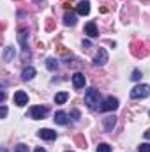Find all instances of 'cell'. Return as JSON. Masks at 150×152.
Instances as JSON below:
<instances>
[{"label": "cell", "instance_id": "6da1fadb", "mask_svg": "<svg viewBox=\"0 0 150 152\" xmlns=\"http://www.w3.org/2000/svg\"><path fill=\"white\" fill-rule=\"evenodd\" d=\"M85 103L88 104V108L95 110L101 104V92L97 88H88L87 94H85Z\"/></svg>", "mask_w": 150, "mask_h": 152}, {"label": "cell", "instance_id": "7a4b0ae2", "mask_svg": "<svg viewBox=\"0 0 150 152\" xmlns=\"http://www.w3.org/2000/svg\"><path fill=\"white\" fill-rule=\"evenodd\" d=\"M131 53H133L136 58H143V57L149 55V50L145 48V44H143L141 41H134V42L131 44Z\"/></svg>", "mask_w": 150, "mask_h": 152}, {"label": "cell", "instance_id": "3957f363", "mask_svg": "<svg viewBox=\"0 0 150 152\" xmlns=\"http://www.w3.org/2000/svg\"><path fill=\"white\" fill-rule=\"evenodd\" d=\"M149 96H150V85H136L131 90L133 99H141V97H149Z\"/></svg>", "mask_w": 150, "mask_h": 152}, {"label": "cell", "instance_id": "277c9868", "mask_svg": "<svg viewBox=\"0 0 150 152\" xmlns=\"http://www.w3.org/2000/svg\"><path fill=\"white\" fill-rule=\"evenodd\" d=\"M117 108H118V99H115V97H106L104 103L99 106V110H103V112H113Z\"/></svg>", "mask_w": 150, "mask_h": 152}, {"label": "cell", "instance_id": "5b68a950", "mask_svg": "<svg viewBox=\"0 0 150 152\" xmlns=\"http://www.w3.org/2000/svg\"><path fill=\"white\" fill-rule=\"evenodd\" d=\"M108 62V51L104 50V48H99V51L95 53V57H94V64L95 66H104Z\"/></svg>", "mask_w": 150, "mask_h": 152}, {"label": "cell", "instance_id": "8992f818", "mask_svg": "<svg viewBox=\"0 0 150 152\" xmlns=\"http://www.w3.org/2000/svg\"><path fill=\"white\" fill-rule=\"evenodd\" d=\"M30 115H32V118H34V120L44 118V117L48 115V108H46V106H34V108L30 110Z\"/></svg>", "mask_w": 150, "mask_h": 152}, {"label": "cell", "instance_id": "52a82bcc", "mask_svg": "<svg viewBox=\"0 0 150 152\" xmlns=\"http://www.w3.org/2000/svg\"><path fill=\"white\" fill-rule=\"evenodd\" d=\"M27 103H28V96H27L23 90L14 92V104H16V106H25Z\"/></svg>", "mask_w": 150, "mask_h": 152}, {"label": "cell", "instance_id": "ba28073f", "mask_svg": "<svg viewBox=\"0 0 150 152\" xmlns=\"http://www.w3.org/2000/svg\"><path fill=\"white\" fill-rule=\"evenodd\" d=\"M18 41H20V44H21L23 51H27V50H28V42H27V41H28V32L21 28V30L18 32Z\"/></svg>", "mask_w": 150, "mask_h": 152}, {"label": "cell", "instance_id": "9c48e42d", "mask_svg": "<svg viewBox=\"0 0 150 152\" xmlns=\"http://www.w3.org/2000/svg\"><path fill=\"white\" fill-rule=\"evenodd\" d=\"M76 11H78V14L87 16V14L90 12V4H88L87 0H83V2H79V4L76 5Z\"/></svg>", "mask_w": 150, "mask_h": 152}, {"label": "cell", "instance_id": "30bf717a", "mask_svg": "<svg viewBox=\"0 0 150 152\" xmlns=\"http://www.w3.org/2000/svg\"><path fill=\"white\" fill-rule=\"evenodd\" d=\"M85 34H87L88 37H97V36H99L97 27H95V23H94V21H90V23H87V25H85Z\"/></svg>", "mask_w": 150, "mask_h": 152}, {"label": "cell", "instance_id": "8fae6325", "mask_svg": "<svg viewBox=\"0 0 150 152\" xmlns=\"http://www.w3.org/2000/svg\"><path fill=\"white\" fill-rule=\"evenodd\" d=\"M39 136H41L42 140L51 142V140H55V138H57V133H55V131H51V129H41V131H39Z\"/></svg>", "mask_w": 150, "mask_h": 152}, {"label": "cell", "instance_id": "7c38bea8", "mask_svg": "<svg viewBox=\"0 0 150 152\" xmlns=\"http://www.w3.org/2000/svg\"><path fill=\"white\" fill-rule=\"evenodd\" d=\"M73 85H74L76 88L85 87V75H81V73H74V75H73Z\"/></svg>", "mask_w": 150, "mask_h": 152}, {"label": "cell", "instance_id": "4fadbf2b", "mask_svg": "<svg viewBox=\"0 0 150 152\" xmlns=\"http://www.w3.org/2000/svg\"><path fill=\"white\" fill-rule=\"evenodd\" d=\"M36 76V69L32 67V66H28V67H25L23 69V73H21V78L25 80V81H28V80H32Z\"/></svg>", "mask_w": 150, "mask_h": 152}, {"label": "cell", "instance_id": "5bb4252c", "mask_svg": "<svg viewBox=\"0 0 150 152\" xmlns=\"http://www.w3.org/2000/svg\"><path fill=\"white\" fill-rule=\"evenodd\" d=\"M64 23L67 25V27H74L76 25V14H73V12H66V16H64Z\"/></svg>", "mask_w": 150, "mask_h": 152}, {"label": "cell", "instance_id": "9a60e30c", "mask_svg": "<svg viewBox=\"0 0 150 152\" xmlns=\"http://www.w3.org/2000/svg\"><path fill=\"white\" fill-rule=\"evenodd\" d=\"M55 122L60 124V126H66L67 124V115L64 113V112H57L55 113Z\"/></svg>", "mask_w": 150, "mask_h": 152}, {"label": "cell", "instance_id": "2e32d148", "mask_svg": "<svg viewBox=\"0 0 150 152\" xmlns=\"http://www.w3.org/2000/svg\"><path fill=\"white\" fill-rule=\"evenodd\" d=\"M67 97H69L67 92H58V94L55 96V103H57V104H64V103L67 101Z\"/></svg>", "mask_w": 150, "mask_h": 152}, {"label": "cell", "instance_id": "e0dca14e", "mask_svg": "<svg viewBox=\"0 0 150 152\" xmlns=\"http://www.w3.org/2000/svg\"><path fill=\"white\" fill-rule=\"evenodd\" d=\"M12 57H14V48L7 46V48L4 50V60H5V62H9V60H11Z\"/></svg>", "mask_w": 150, "mask_h": 152}, {"label": "cell", "instance_id": "ac0fdd59", "mask_svg": "<svg viewBox=\"0 0 150 152\" xmlns=\"http://www.w3.org/2000/svg\"><path fill=\"white\" fill-rule=\"evenodd\" d=\"M115 117H106L104 118V127H106V131H111L113 127H115Z\"/></svg>", "mask_w": 150, "mask_h": 152}, {"label": "cell", "instance_id": "d6986e66", "mask_svg": "<svg viewBox=\"0 0 150 152\" xmlns=\"http://www.w3.org/2000/svg\"><path fill=\"white\" fill-rule=\"evenodd\" d=\"M46 67H48L50 71H57V67H58L57 58H48V60H46Z\"/></svg>", "mask_w": 150, "mask_h": 152}, {"label": "cell", "instance_id": "ffe728a7", "mask_svg": "<svg viewBox=\"0 0 150 152\" xmlns=\"http://www.w3.org/2000/svg\"><path fill=\"white\" fill-rule=\"evenodd\" d=\"M74 142L78 143V147H81V149H85V147H87V142H85V138H83V134H76Z\"/></svg>", "mask_w": 150, "mask_h": 152}, {"label": "cell", "instance_id": "44dd1931", "mask_svg": "<svg viewBox=\"0 0 150 152\" xmlns=\"http://www.w3.org/2000/svg\"><path fill=\"white\" fill-rule=\"evenodd\" d=\"M97 152H111V147L108 143H99L97 145Z\"/></svg>", "mask_w": 150, "mask_h": 152}, {"label": "cell", "instance_id": "7402d4cb", "mask_svg": "<svg viewBox=\"0 0 150 152\" xmlns=\"http://www.w3.org/2000/svg\"><path fill=\"white\" fill-rule=\"evenodd\" d=\"M55 28V21L53 18H46V30H53Z\"/></svg>", "mask_w": 150, "mask_h": 152}, {"label": "cell", "instance_id": "603a6c76", "mask_svg": "<svg viewBox=\"0 0 150 152\" xmlns=\"http://www.w3.org/2000/svg\"><path fill=\"white\" fill-rule=\"evenodd\" d=\"M14 152H28V147H27L25 143H20V145L14 147Z\"/></svg>", "mask_w": 150, "mask_h": 152}, {"label": "cell", "instance_id": "cb8c5ba5", "mask_svg": "<svg viewBox=\"0 0 150 152\" xmlns=\"http://www.w3.org/2000/svg\"><path fill=\"white\" fill-rule=\"evenodd\" d=\"M141 71H138V69H136V71H133V76H131V78H133V80H134V81H138V80H141Z\"/></svg>", "mask_w": 150, "mask_h": 152}, {"label": "cell", "instance_id": "d4e9b609", "mask_svg": "<svg viewBox=\"0 0 150 152\" xmlns=\"http://www.w3.org/2000/svg\"><path fill=\"white\" fill-rule=\"evenodd\" d=\"M140 152H150V145L149 143H141L140 145Z\"/></svg>", "mask_w": 150, "mask_h": 152}, {"label": "cell", "instance_id": "484cf974", "mask_svg": "<svg viewBox=\"0 0 150 152\" xmlns=\"http://www.w3.org/2000/svg\"><path fill=\"white\" fill-rule=\"evenodd\" d=\"M0 115H2V118H5V115H7V108H5V106H2V110H0Z\"/></svg>", "mask_w": 150, "mask_h": 152}, {"label": "cell", "instance_id": "4316f807", "mask_svg": "<svg viewBox=\"0 0 150 152\" xmlns=\"http://www.w3.org/2000/svg\"><path fill=\"white\" fill-rule=\"evenodd\" d=\"M71 115H73L74 118H79V112H78V110H73V112H71Z\"/></svg>", "mask_w": 150, "mask_h": 152}, {"label": "cell", "instance_id": "83f0119b", "mask_svg": "<svg viewBox=\"0 0 150 152\" xmlns=\"http://www.w3.org/2000/svg\"><path fill=\"white\" fill-rule=\"evenodd\" d=\"M71 5H73V4H71V2H67V0H66V2H64V7H66V9H69V7H71Z\"/></svg>", "mask_w": 150, "mask_h": 152}, {"label": "cell", "instance_id": "f1b7e54d", "mask_svg": "<svg viewBox=\"0 0 150 152\" xmlns=\"http://www.w3.org/2000/svg\"><path fill=\"white\" fill-rule=\"evenodd\" d=\"M83 48H90V41H83Z\"/></svg>", "mask_w": 150, "mask_h": 152}, {"label": "cell", "instance_id": "f546056e", "mask_svg": "<svg viewBox=\"0 0 150 152\" xmlns=\"http://www.w3.org/2000/svg\"><path fill=\"white\" fill-rule=\"evenodd\" d=\"M36 152H46V151H44L42 147H37V149H36Z\"/></svg>", "mask_w": 150, "mask_h": 152}, {"label": "cell", "instance_id": "4dcf8cb0", "mask_svg": "<svg viewBox=\"0 0 150 152\" xmlns=\"http://www.w3.org/2000/svg\"><path fill=\"white\" fill-rule=\"evenodd\" d=\"M145 136H147V138L150 140V131H147V133H145Z\"/></svg>", "mask_w": 150, "mask_h": 152}, {"label": "cell", "instance_id": "1f68e13d", "mask_svg": "<svg viewBox=\"0 0 150 152\" xmlns=\"http://www.w3.org/2000/svg\"><path fill=\"white\" fill-rule=\"evenodd\" d=\"M36 2H42V0H36Z\"/></svg>", "mask_w": 150, "mask_h": 152}, {"label": "cell", "instance_id": "d6a6232c", "mask_svg": "<svg viewBox=\"0 0 150 152\" xmlns=\"http://www.w3.org/2000/svg\"><path fill=\"white\" fill-rule=\"evenodd\" d=\"M149 113H150V112H149Z\"/></svg>", "mask_w": 150, "mask_h": 152}]
</instances>
